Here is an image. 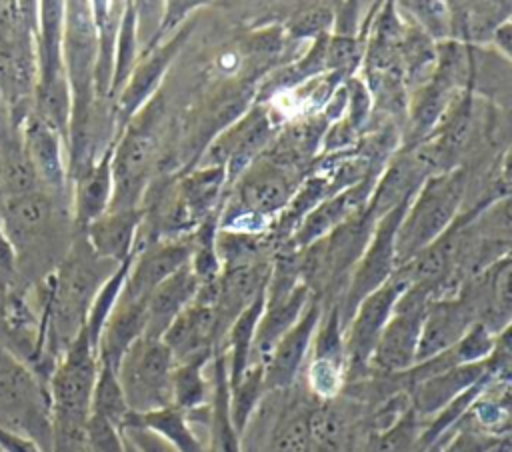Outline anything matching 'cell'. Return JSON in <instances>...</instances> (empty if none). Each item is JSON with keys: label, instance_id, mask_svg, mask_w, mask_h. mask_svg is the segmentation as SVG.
Segmentation results:
<instances>
[{"label": "cell", "instance_id": "obj_34", "mask_svg": "<svg viewBox=\"0 0 512 452\" xmlns=\"http://www.w3.org/2000/svg\"><path fill=\"white\" fill-rule=\"evenodd\" d=\"M16 270H18L16 252L0 226V292L8 290V286L14 282Z\"/></svg>", "mask_w": 512, "mask_h": 452}, {"label": "cell", "instance_id": "obj_12", "mask_svg": "<svg viewBox=\"0 0 512 452\" xmlns=\"http://www.w3.org/2000/svg\"><path fill=\"white\" fill-rule=\"evenodd\" d=\"M54 224V198L48 190H30L6 196L0 208V226L8 236L16 262L24 256L38 254L50 238Z\"/></svg>", "mask_w": 512, "mask_h": 452}, {"label": "cell", "instance_id": "obj_18", "mask_svg": "<svg viewBox=\"0 0 512 452\" xmlns=\"http://www.w3.org/2000/svg\"><path fill=\"white\" fill-rule=\"evenodd\" d=\"M146 330V300L134 302L118 296L112 312L108 314L96 344L98 364L118 368L126 350L144 336Z\"/></svg>", "mask_w": 512, "mask_h": 452}, {"label": "cell", "instance_id": "obj_23", "mask_svg": "<svg viewBox=\"0 0 512 452\" xmlns=\"http://www.w3.org/2000/svg\"><path fill=\"white\" fill-rule=\"evenodd\" d=\"M214 354L178 362L172 374V406L188 416L190 422L206 420L212 400V370L206 376Z\"/></svg>", "mask_w": 512, "mask_h": 452}, {"label": "cell", "instance_id": "obj_5", "mask_svg": "<svg viewBox=\"0 0 512 452\" xmlns=\"http://www.w3.org/2000/svg\"><path fill=\"white\" fill-rule=\"evenodd\" d=\"M302 180V170L260 154L232 182L234 196L226 204L218 226H224L242 214L264 222L268 218H278Z\"/></svg>", "mask_w": 512, "mask_h": 452}, {"label": "cell", "instance_id": "obj_14", "mask_svg": "<svg viewBox=\"0 0 512 452\" xmlns=\"http://www.w3.org/2000/svg\"><path fill=\"white\" fill-rule=\"evenodd\" d=\"M192 250V232L186 236L158 240L142 246L132 256L124 286L120 290V298L144 302L160 282H164L168 276H172L176 270L190 262Z\"/></svg>", "mask_w": 512, "mask_h": 452}, {"label": "cell", "instance_id": "obj_25", "mask_svg": "<svg viewBox=\"0 0 512 452\" xmlns=\"http://www.w3.org/2000/svg\"><path fill=\"white\" fill-rule=\"evenodd\" d=\"M126 426H138L156 434L176 452H206V444L196 434L188 416L174 406L148 414H130L124 428Z\"/></svg>", "mask_w": 512, "mask_h": 452}, {"label": "cell", "instance_id": "obj_20", "mask_svg": "<svg viewBox=\"0 0 512 452\" xmlns=\"http://www.w3.org/2000/svg\"><path fill=\"white\" fill-rule=\"evenodd\" d=\"M198 278L190 264L176 270L160 282L146 298V330L148 338H162L172 320L194 300L198 292Z\"/></svg>", "mask_w": 512, "mask_h": 452}, {"label": "cell", "instance_id": "obj_2", "mask_svg": "<svg viewBox=\"0 0 512 452\" xmlns=\"http://www.w3.org/2000/svg\"><path fill=\"white\" fill-rule=\"evenodd\" d=\"M466 190V170L430 174L410 198L396 230V268L440 238L458 218Z\"/></svg>", "mask_w": 512, "mask_h": 452}, {"label": "cell", "instance_id": "obj_32", "mask_svg": "<svg viewBox=\"0 0 512 452\" xmlns=\"http://www.w3.org/2000/svg\"><path fill=\"white\" fill-rule=\"evenodd\" d=\"M86 452H126V442L114 424L90 414L86 424Z\"/></svg>", "mask_w": 512, "mask_h": 452}, {"label": "cell", "instance_id": "obj_17", "mask_svg": "<svg viewBox=\"0 0 512 452\" xmlns=\"http://www.w3.org/2000/svg\"><path fill=\"white\" fill-rule=\"evenodd\" d=\"M140 210H108L84 228V240L100 260L120 264L134 254Z\"/></svg>", "mask_w": 512, "mask_h": 452}, {"label": "cell", "instance_id": "obj_29", "mask_svg": "<svg viewBox=\"0 0 512 452\" xmlns=\"http://www.w3.org/2000/svg\"><path fill=\"white\" fill-rule=\"evenodd\" d=\"M400 10H408L414 20L434 42L450 40L452 34V16L450 8L444 2H402Z\"/></svg>", "mask_w": 512, "mask_h": 452}, {"label": "cell", "instance_id": "obj_8", "mask_svg": "<svg viewBox=\"0 0 512 452\" xmlns=\"http://www.w3.org/2000/svg\"><path fill=\"white\" fill-rule=\"evenodd\" d=\"M432 290L424 284H408L400 294L390 320L386 322L370 358V374L392 376L416 364V350L426 304ZM368 374V376H370Z\"/></svg>", "mask_w": 512, "mask_h": 452}, {"label": "cell", "instance_id": "obj_30", "mask_svg": "<svg viewBox=\"0 0 512 452\" xmlns=\"http://www.w3.org/2000/svg\"><path fill=\"white\" fill-rule=\"evenodd\" d=\"M506 440L508 436L498 438L492 434H484L460 422L458 428L450 436L440 440L430 452H496L498 446Z\"/></svg>", "mask_w": 512, "mask_h": 452}, {"label": "cell", "instance_id": "obj_21", "mask_svg": "<svg viewBox=\"0 0 512 452\" xmlns=\"http://www.w3.org/2000/svg\"><path fill=\"white\" fill-rule=\"evenodd\" d=\"M312 298V292L302 282L284 298L264 300V310L254 332L250 364H264L274 344L296 324Z\"/></svg>", "mask_w": 512, "mask_h": 452}, {"label": "cell", "instance_id": "obj_7", "mask_svg": "<svg viewBox=\"0 0 512 452\" xmlns=\"http://www.w3.org/2000/svg\"><path fill=\"white\" fill-rule=\"evenodd\" d=\"M406 286L408 284L404 280L392 274L390 280L358 302L352 316L344 324V386L368 378L370 358L376 342Z\"/></svg>", "mask_w": 512, "mask_h": 452}, {"label": "cell", "instance_id": "obj_10", "mask_svg": "<svg viewBox=\"0 0 512 452\" xmlns=\"http://www.w3.org/2000/svg\"><path fill=\"white\" fill-rule=\"evenodd\" d=\"M274 136L276 126L272 124L268 108L256 104L210 142L200 166H222L226 184H232L260 154H264Z\"/></svg>", "mask_w": 512, "mask_h": 452}, {"label": "cell", "instance_id": "obj_24", "mask_svg": "<svg viewBox=\"0 0 512 452\" xmlns=\"http://www.w3.org/2000/svg\"><path fill=\"white\" fill-rule=\"evenodd\" d=\"M126 2H90L96 26V72L94 94L98 100L110 98L116 38Z\"/></svg>", "mask_w": 512, "mask_h": 452}, {"label": "cell", "instance_id": "obj_33", "mask_svg": "<svg viewBox=\"0 0 512 452\" xmlns=\"http://www.w3.org/2000/svg\"><path fill=\"white\" fill-rule=\"evenodd\" d=\"M124 440L136 450V452H176L172 446H168L162 438L156 434L138 428V426H126L122 428Z\"/></svg>", "mask_w": 512, "mask_h": 452}, {"label": "cell", "instance_id": "obj_19", "mask_svg": "<svg viewBox=\"0 0 512 452\" xmlns=\"http://www.w3.org/2000/svg\"><path fill=\"white\" fill-rule=\"evenodd\" d=\"M62 140L64 138L34 112L26 116L22 144L38 182H42L48 192H62L66 186Z\"/></svg>", "mask_w": 512, "mask_h": 452}, {"label": "cell", "instance_id": "obj_22", "mask_svg": "<svg viewBox=\"0 0 512 452\" xmlns=\"http://www.w3.org/2000/svg\"><path fill=\"white\" fill-rule=\"evenodd\" d=\"M112 146L98 160L74 178V218L86 228L110 208L112 200Z\"/></svg>", "mask_w": 512, "mask_h": 452}, {"label": "cell", "instance_id": "obj_1", "mask_svg": "<svg viewBox=\"0 0 512 452\" xmlns=\"http://www.w3.org/2000/svg\"><path fill=\"white\" fill-rule=\"evenodd\" d=\"M116 266L118 264L94 256L86 240L68 252L52 278V290L46 308L56 352H64L84 328L96 292L116 270Z\"/></svg>", "mask_w": 512, "mask_h": 452}, {"label": "cell", "instance_id": "obj_15", "mask_svg": "<svg viewBox=\"0 0 512 452\" xmlns=\"http://www.w3.org/2000/svg\"><path fill=\"white\" fill-rule=\"evenodd\" d=\"M474 322H478V308L462 290L430 300L420 328L416 364L454 346Z\"/></svg>", "mask_w": 512, "mask_h": 452}, {"label": "cell", "instance_id": "obj_13", "mask_svg": "<svg viewBox=\"0 0 512 452\" xmlns=\"http://www.w3.org/2000/svg\"><path fill=\"white\" fill-rule=\"evenodd\" d=\"M324 306L318 298H312L296 324L274 344L266 356L264 368V390L266 394L290 390L308 358L314 342V334L322 320Z\"/></svg>", "mask_w": 512, "mask_h": 452}, {"label": "cell", "instance_id": "obj_9", "mask_svg": "<svg viewBox=\"0 0 512 452\" xmlns=\"http://www.w3.org/2000/svg\"><path fill=\"white\" fill-rule=\"evenodd\" d=\"M408 202L410 200L402 202L400 206L392 208L388 214L376 220L368 244L356 260L348 276L346 288L338 300L342 328L352 316L358 302L392 278L396 270V230Z\"/></svg>", "mask_w": 512, "mask_h": 452}, {"label": "cell", "instance_id": "obj_26", "mask_svg": "<svg viewBox=\"0 0 512 452\" xmlns=\"http://www.w3.org/2000/svg\"><path fill=\"white\" fill-rule=\"evenodd\" d=\"M140 54V40H138V24H136V4L126 2L118 38H116V52H114V72H112V86L110 98L114 100L118 92L124 88L128 76L132 74Z\"/></svg>", "mask_w": 512, "mask_h": 452}, {"label": "cell", "instance_id": "obj_4", "mask_svg": "<svg viewBox=\"0 0 512 452\" xmlns=\"http://www.w3.org/2000/svg\"><path fill=\"white\" fill-rule=\"evenodd\" d=\"M176 362L160 338L140 336L122 356L116 376L132 414H148L172 406V374Z\"/></svg>", "mask_w": 512, "mask_h": 452}, {"label": "cell", "instance_id": "obj_35", "mask_svg": "<svg viewBox=\"0 0 512 452\" xmlns=\"http://www.w3.org/2000/svg\"><path fill=\"white\" fill-rule=\"evenodd\" d=\"M510 36H512V24L510 18L504 20L494 32H492V44L496 46V50L500 52V56L504 60H510Z\"/></svg>", "mask_w": 512, "mask_h": 452}, {"label": "cell", "instance_id": "obj_28", "mask_svg": "<svg viewBox=\"0 0 512 452\" xmlns=\"http://www.w3.org/2000/svg\"><path fill=\"white\" fill-rule=\"evenodd\" d=\"M334 8L326 4H304L286 22L288 38L292 40H316L332 34Z\"/></svg>", "mask_w": 512, "mask_h": 452}, {"label": "cell", "instance_id": "obj_36", "mask_svg": "<svg viewBox=\"0 0 512 452\" xmlns=\"http://www.w3.org/2000/svg\"><path fill=\"white\" fill-rule=\"evenodd\" d=\"M124 442H126V440H124ZM126 452H136V450H134V448H132V446L126 442Z\"/></svg>", "mask_w": 512, "mask_h": 452}, {"label": "cell", "instance_id": "obj_31", "mask_svg": "<svg viewBox=\"0 0 512 452\" xmlns=\"http://www.w3.org/2000/svg\"><path fill=\"white\" fill-rule=\"evenodd\" d=\"M344 88H346V114L344 118L348 120V124L356 130L362 132L364 126L368 124L370 112H372V92L368 90L364 78L360 76H350L344 80Z\"/></svg>", "mask_w": 512, "mask_h": 452}, {"label": "cell", "instance_id": "obj_6", "mask_svg": "<svg viewBox=\"0 0 512 452\" xmlns=\"http://www.w3.org/2000/svg\"><path fill=\"white\" fill-rule=\"evenodd\" d=\"M154 118L136 120L114 138L112 146V200L108 210H140L146 198L154 162L158 158V134Z\"/></svg>", "mask_w": 512, "mask_h": 452}, {"label": "cell", "instance_id": "obj_3", "mask_svg": "<svg viewBox=\"0 0 512 452\" xmlns=\"http://www.w3.org/2000/svg\"><path fill=\"white\" fill-rule=\"evenodd\" d=\"M62 60L72 96L70 128L84 126L98 98L94 94L96 72V26L90 2H66L62 26Z\"/></svg>", "mask_w": 512, "mask_h": 452}, {"label": "cell", "instance_id": "obj_37", "mask_svg": "<svg viewBox=\"0 0 512 452\" xmlns=\"http://www.w3.org/2000/svg\"><path fill=\"white\" fill-rule=\"evenodd\" d=\"M0 310H2V292H0Z\"/></svg>", "mask_w": 512, "mask_h": 452}, {"label": "cell", "instance_id": "obj_11", "mask_svg": "<svg viewBox=\"0 0 512 452\" xmlns=\"http://www.w3.org/2000/svg\"><path fill=\"white\" fill-rule=\"evenodd\" d=\"M192 30V22H184L176 32H172L162 44L142 52L138 62L128 76L124 88L114 98V118H116V136L130 124V120L140 114V110L154 98L160 80L170 68L172 60L180 52Z\"/></svg>", "mask_w": 512, "mask_h": 452}, {"label": "cell", "instance_id": "obj_27", "mask_svg": "<svg viewBox=\"0 0 512 452\" xmlns=\"http://www.w3.org/2000/svg\"><path fill=\"white\" fill-rule=\"evenodd\" d=\"M90 414L108 420L120 432H122L128 416L132 414L126 404L116 370H112L110 366L98 364V376H96V384H94V392H92Z\"/></svg>", "mask_w": 512, "mask_h": 452}, {"label": "cell", "instance_id": "obj_16", "mask_svg": "<svg viewBox=\"0 0 512 452\" xmlns=\"http://www.w3.org/2000/svg\"><path fill=\"white\" fill-rule=\"evenodd\" d=\"M160 340L166 344L176 364L214 354L222 342L216 310L192 300L172 320Z\"/></svg>", "mask_w": 512, "mask_h": 452}]
</instances>
